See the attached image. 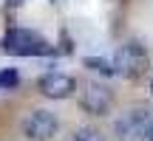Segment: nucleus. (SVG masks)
I'll list each match as a JSON object with an SVG mask.
<instances>
[{
  "label": "nucleus",
  "mask_w": 153,
  "mask_h": 141,
  "mask_svg": "<svg viewBox=\"0 0 153 141\" xmlns=\"http://www.w3.org/2000/svg\"><path fill=\"white\" fill-rule=\"evenodd\" d=\"M0 51L9 57H54L57 48L31 28H9L0 40Z\"/></svg>",
  "instance_id": "obj_1"
},
{
  "label": "nucleus",
  "mask_w": 153,
  "mask_h": 141,
  "mask_svg": "<svg viewBox=\"0 0 153 141\" xmlns=\"http://www.w3.org/2000/svg\"><path fill=\"white\" fill-rule=\"evenodd\" d=\"M82 65L91 68V70H97V73H102V76H114L116 73V65L111 59H102V57H85Z\"/></svg>",
  "instance_id": "obj_7"
},
{
  "label": "nucleus",
  "mask_w": 153,
  "mask_h": 141,
  "mask_svg": "<svg viewBox=\"0 0 153 141\" xmlns=\"http://www.w3.org/2000/svg\"><path fill=\"white\" fill-rule=\"evenodd\" d=\"M9 6H23V0H6Z\"/></svg>",
  "instance_id": "obj_10"
},
{
  "label": "nucleus",
  "mask_w": 153,
  "mask_h": 141,
  "mask_svg": "<svg viewBox=\"0 0 153 141\" xmlns=\"http://www.w3.org/2000/svg\"><path fill=\"white\" fill-rule=\"evenodd\" d=\"M37 87H40V93H43L45 99H68V96H71V93L76 90V82H74L68 73L51 70V73L40 76Z\"/></svg>",
  "instance_id": "obj_6"
},
{
  "label": "nucleus",
  "mask_w": 153,
  "mask_h": 141,
  "mask_svg": "<svg viewBox=\"0 0 153 141\" xmlns=\"http://www.w3.org/2000/svg\"><path fill=\"white\" fill-rule=\"evenodd\" d=\"M148 141H153V124H150V133H148Z\"/></svg>",
  "instance_id": "obj_11"
},
{
  "label": "nucleus",
  "mask_w": 153,
  "mask_h": 141,
  "mask_svg": "<svg viewBox=\"0 0 153 141\" xmlns=\"http://www.w3.org/2000/svg\"><path fill=\"white\" fill-rule=\"evenodd\" d=\"M74 141H102V136H99L97 130H91V127H85V130H79L74 136Z\"/></svg>",
  "instance_id": "obj_9"
},
{
  "label": "nucleus",
  "mask_w": 153,
  "mask_h": 141,
  "mask_svg": "<svg viewBox=\"0 0 153 141\" xmlns=\"http://www.w3.org/2000/svg\"><path fill=\"white\" fill-rule=\"evenodd\" d=\"M57 127H60L57 124V116L48 113V110H31L26 116V121H23V133L31 141H48L57 133Z\"/></svg>",
  "instance_id": "obj_3"
},
{
  "label": "nucleus",
  "mask_w": 153,
  "mask_h": 141,
  "mask_svg": "<svg viewBox=\"0 0 153 141\" xmlns=\"http://www.w3.org/2000/svg\"><path fill=\"white\" fill-rule=\"evenodd\" d=\"M150 93H153V82H150Z\"/></svg>",
  "instance_id": "obj_12"
},
{
  "label": "nucleus",
  "mask_w": 153,
  "mask_h": 141,
  "mask_svg": "<svg viewBox=\"0 0 153 141\" xmlns=\"http://www.w3.org/2000/svg\"><path fill=\"white\" fill-rule=\"evenodd\" d=\"M82 110L91 116H105L111 110V104H114V96H111V90L105 85H97V82H88V85H82V99H79Z\"/></svg>",
  "instance_id": "obj_5"
},
{
  "label": "nucleus",
  "mask_w": 153,
  "mask_h": 141,
  "mask_svg": "<svg viewBox=\"0 0 153 141\" xmlns=\"http://www.w3.org/2000/svg\"><path fill=\"white\" fill-rule=\"evenodd\" d=\"M51 3H54V0H51Z\"/></svg>",
  "instance_id": "obj_13"
},
{
  "label": "nucleus",
  "mask_w": 153,
  "mask_h": 141,
  "mask_svg": "<svg viewBox=\"0 0 153 141\" xmlns=\"http://www.w3.org/2000/svg\"><path fill=\"white\" fill-rule=\"evenodd\" d=\"M17 82H20V73H17L14 68H6L0 70V90H14Z\"/></svg>",
  "instance_id": "obj_8"
},
{
  "label": "nucleus",
  "mask_w": 153,
  "mask_h": 141,
  "mask_svg": "<svg viewBox=\"0 0 153 141\" xmlns=\"http://www.w3.org/2000/svg\"><path fill=\"white\" fill-rule=\"evenodd\" d=\"M150 116L148 110H133V113H128L125 119L116 121V133H119L122 141H145L150 133Z\"/></svg>",
  "instance_id": "obj_4"
},
{
  "label": "nucleus",
  "mask_w": 153,
  "mask_h": 141,
  "mask_svg": "<svg viewBox=\"0 0 153 141\" xmlns=\"http://www.w3.org/2000/svg\"><path fill=\"white\" fill-rule=\"evenodd\" d=\"M114 65H116V73L128 76V79H139V76L150 68V57H148V51H145V45L128 43V45H122V48L116 51Z\"/></svg>",
  "instance_id": "obj_2"
}]
</instances>
